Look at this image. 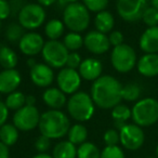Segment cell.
<instances>
[{
	"mask_svg": "<svg viewBox=\"0 0 158 158\" xmlns=\"http://www.w3.org/2000/svg\"><path fill=\"white\" fill-rule=\"evenodd\" d=\"M119 136L121 145L128 151H138L145 141L144 131L135 123H126L119 130Z\"/></svg>",
	"mask_w": 158,
	"mask_h": 158,
	"instance_id": "10",
	"label": "cell"
},
{
	"mask_svg": "<svg viewBox=\"0 0 158 158\" xmlns=\"http://www.w3.org/2000/svg\"><path fill=\"white\" fill-rule=\"evenodd\" d=\"M131 110L125 104H118L112 108V118L114 119L115 126L119 130L126 125V121L131 118Z\"/></svg>",
	"mask_w": 158,
	"mask_h": 158,
	"instance_id": "24",
	"label": "cell"
},
{
	"mask_svg": "<svg viewBox=\"0 0 158 158\" xmlns=\"http://www.w3.org/2000/svg\"><path fill=\"white\" fill-rule=\"evenodd\" d=\"M81 62H82V60L78 53L70 52L69 54H68L67 61H66V67L73 68V69H77V68H79Z\"/></svg>",
	"mask_w": 158,
	"mask_h": 158,
	"instance_id": "38",
	"label": "cell"
},
{
	"mask_svg": "<svg viewBox=\"0 0 158 158\" xmlns=\"http://www.w3.org/2000/svg\"><path fill=\"white\" fill-rule=\"evenodd\" d=\"M123 39L125 38H123V33L119 31H113L108 35V40L110 42V46H114V47L120 46V44H123Z\"/></svg>",
	"mask_w": 158,
	"mask_h": 158,
	"instance_id": "39",
	"label": "cell"
},
{
	"mask_svg": "<svg viewBox=\"0 0 158 158\" xmlns=\"http://www.w3.org/2000/svg\"><path fill=\"white\" fill-rule=\"evenodd\" d=\"M11 14V7L8 0H0V21L9 18Z\"/></svg>",
	"mask_w": 158,
	"mask_h": 158,
	"instance_id": "40",
	"label": "cell"
},
{
	"mask_svg": "<svg viewBox=\"0 0 158 158\" xmlns=\"http://www.w3.org/2000/svg\"><path fill=\"white\" fill-rule=\"evenodd\" d=\"M123 85L115 77L102 75L91 87V98L97 106L103 110H112L120 104Z\"/></svg>",
	"mask_w": 158,
	"mask_h": 158,
	"instance_id": "1",
	"label": "cell"
},
{
	"mask_svg": "<svg viewBox=\"0 0 158 158\" xmlns=\"http://www.w3.org/2000/svg\"><path fill=\"white\" fill-rule=\"evenodd\" d=\"M142 21L147 27L158 26V10L154 7H147L142 15Z\"/></svg>",
	"mask_w": 158,
	"mask_h": 158,
	"instance_id": "33",
	"label": "cell"
},
{
	"mask_svg": "<svg viewBox=\"0 0 158 158\" xmlns=\"http://www.w3.org/2000/svg\"><path fill=\"white\" fill-rule=\"evenodd\" d=\"M101 151L95 144L85 142L77 148V158H100Z\"/></svg>",
	"mask_w": 158,
	"mask_h": 158,
	"instance_id": "28",
	"label": "cell"
},
{
	"mask_svg": "<svg viewBox=\"0 0 158 158\" xmlns=\"http://www.w3.org/2000/svg\"><path fill=\"white\" fill-rule=\"evenodd\" d=\"M51 145V139L47 138L44 135H40L38 136V139L35 142V147L39 153H46L49 148H50Z\"/></svg>",
	"mask_w": 158,
	"mask_h": 158,
	"instance_id": "37",
	"label": "cell"
},
{
	"mask_svg": "<svg viewBox=\"0 0 158 158\" xmlns=\"http://www.w3.org/2000/svg\"><path fill=\"white\" fill-rule=\"evenodd\" d=\"M25 5L22 3V0H11L10 1V7H11V14H15L21 11L23 7Z\"/></svg>",
	"mask_w": 158,
	"mask_h": 158,
	"instance_id": "42",
	"label": "cell"
},
{
	"mask_svg": "<svg viewBox=\"0 0 158 158\" xmlns=\"http://www.w3.org/2000/svg\"><path fill=\"white\" fill-rule=\"evenodd\" d=\"M53 158H76L77 147L69 141H62L57 143L52 151Z\"/></svg>",
	"mask_w": 158,
	"mask_h": 158,
	"instance_id": "22",
	"label": "cell"
},
{
	"mask_svg": "<svg viewBox=\"0 0 158 158\" xmlns=\"http://www.w3.org/2000/svg\"><path fill=\"white\" fill-rule=\"evenodd\" d=\"M23 36H24V28L19 23H11L6 29V38L11 44L20 42Z\"/></svg>",
	"mask_w": 158,
	"mask_h": 158,
	"instance_id": "32",
	"label": "cell"
},
{
	"mask_svg": "<svg viewBox=\"0 0 158 158\" xmlns=\"http://www.w3.org/2000/svg\"><path fill=\"white\" fill-rule=\"evenodd\" d=\"M152 7H154L156 10H158V0H151Z\"/></svg>",
	"mask_w": 158,
	"mask_h": 158,
	"instance_id": "49",
	"label": "cell"
},
{
	"mask_svg": "<svg viewBox=\"0 0 158 158\" xmlns=\"http://www.w3.org/2000/svg\"><path fill=\"white\" fill-rule=\"evenodd\" d=\"M94 105L90 94L84 91H77L68 99L67 110L73 119L79 123H84L92 118L94 114Z\"/></svg>",
	"mask_w": 158,
	"mask_h": 158,
	"instance_id": "3",
	"label": "cell"
},
{
	"mask_svg": "<svg viewBox=\"0 0 158 158\" xmlns=\"http://www.w3.org/2000/svg\"><path fill=\"white\" fill-rule=\"evenodd\" d=\"M22 81V77L19 70L15 68L3 69L0 73V93L10 94L16 91Z\"/></svg>",
	"mask_w": 158,
	"mask_h": 158,
	"instance_id": "16",
	"label": "cell"
},
{
	"mask_svg": "<svg viewBox=\"0 0 158 158\" xmlns=\"http://www.w3.org/2000/svg\"><path fill=\"white\" fill-rule=\"evenodd\" d=\"M42 59L51 68H63L66 66L68 50L63 42L59 40H49L44 44L41 51Z\"/></svg>",
	"mask_w": 158,
	"mask_h": 158,
	"instance_id": "8",
	"label": "cell"
},
{
	"mask_svg": "<svg viewBox=\"0 0 158 158\" xmlns=\"http://www.w3.org/2000/svg\"><path fill=\"white\" fill-rule=\"evenodd\" d=\"M110 0H82L85 7L91 12H101L105 10Z\"/></svg>",
	"mask_w": 158,
	"mask_h": 158,
	"instance_id": "34",
	"label": "cell"
},
{
	"mask_svg": "<svg viewBox=\"0 0 158 158\" xmlns=\"http://www.w3.org/2000/svg\"><path fill=\"white\" fill-rule=\"evenodd\" d=\"M19 24L25 29L39 28L46 21V11L39 3H27L18 14Z\"/></svg>",
	"mask_w": 158,
	"mask_h": 158,
	"instance_id": "7",
	"label": "cell"
},
{
	"mask_svg": "<svg viewBox=\"0 0 158 158\" xmlns=\"http://www.w3.org/2000/svg\"><path fill=\"white\" fill-rule=\"evenodd\" d=\"M9 147L0 142V158H9Z\"/></svg>",
	"mask_w": 158,
	"mask_h": 158,
	"instance_id": "43",
	"label": "cell"
},
{
	"mask_svg": "<svg viewBox=\"0 0 158 158\" xmlns=\"http://www.w3.org/2000/svg\"><path fill=\"white\" fill-rule=\"evenodd\" d=\"M38 128L42 135L51 140H56L68 133L70 123L65 113L60 110H50L41 114Z\"/></svg>",
	"mask_w": 158,
	"mask_h": 158,
	"instance_id": "2",
	"label": "cell"
},
{
	"mask_svg": "<svg viewBox=\"0 0 158 158\" xmlns=\"http://www.w3.org/2000/svg\"><path fill=\"white\" fill-rule=\"evenodd\" d=\"M18 55L9 47H0V65L5 69H12L18 65Z\"/></svg>",
	"mask_w": 158,
	"mask_h": 158,
	"instance_id": "27",
	"label": "cell"
},
{
	"mask_svg": "<svg viewBox=\"0 0 158 158\" xmlns=\"http://www.w3.org/2000/svg\"><path fill=\"white\" fill-rule=\"evenodd\" d=\"M141 92H142V89L135 82H130L127 84L126 86H123L121 89V98L123 100L129 102H135L139 101L141 97Z\"/></svg>",
	"mask_w": 158,
	"mask_h": 158,
	"instance_id": "29",
	"label": "cell"
},
{
	"mask_svg": "<svg viewBox=\"0 0 158 158\" xmlns=\"http://www.w3.org/2000/svg\"><path fill=\"white\" fill-rule=\"evenodd\" d=\"M19 140V129L13 123H5L0 128V142L8 147L14 145Z\"/></svg>",
	"mask_w": 158,
	"mask_h": 158,
	"instance_id": "23",
	"label": "cell"
},
{
	"mask_svg": "<svg viewBox=\"0 0 158 158\" xmlns=\"http://www.w3.org/2000/svg\"><path fill=\"white\" fill-rule=\"evenodd\" d=\"M65 25L62 21L57 19L50 20L44 26V34L49 38V40H59L63 36Z\"/></svg>",
	"mask_w": 158,
	"mask_h": 158,
	"instance_id": "26",
	"label": "cell"
},
{
	"mask_svg": "<svg viewBox=\"0 0 158 158\" xmlns=\"http://www.w3.org/2000/svg\"><path fill=\"white\" fill-rule=\"evenodd\" d=\"M67 135L68 141L74 145H81L82 143L87 142L86 140L88 138V130L81 123H76L69 128Z\"/></svg>",
	"mask_w": 158,
	"mask_h": 158,
	"instance_id": "25",
	"label": "cell"
},
{
	"mask_svg": "<svg viewBox=\"0 0 158 158\" xmlns=\"http://www.w3.org/2000/svg\"><path fill=\"white\" fill-rule=\"evenodd\" d=\"M110 62L115 70L121 74L131 72L138 63L136 53L134 49L129 44H123L114 47L110 54Z\"/></svg>",
	"mask_w": 158,
	"mask_h": 158,
	"instance_id": "6",
	"label": "cell"
},
{
	"mask_svg": "<svg viewBox=\"0 0 158 158\" xmlns=\"http://www.w3.org/2000/svg\"><path fill=\"white\" fill-rule=\"evenodd\" d=\"M36 99L34 95H26V99H25V105H31L35 106Z\"/></svg>",
	"mask_w": 158,
	"mask_h": 158,
	"instance_id": "45",
	"label": "cell"
},
{
	"mask_svg": "<svg viewBox=\"0 0 158 158\" xmlns=\"http://www.w3.org/2000/svg\"><path fill=\"white\" fill-rule=\"evenodd\" d=\"M44 44L46 42L44 40V37L40 34L35 33V31H29V33L24 34L22 39L20 40L19 48L23 54L34 56L41 52Z\"/></svg>",
	"mask_w": 158,
	"mask_h": 158,
	"instance_id": "14",
	"label": "cell"
},
{
	"mask_svg": "<svg viewBox=\"0 0 158 158\" xmlns=\"http://www.w3.org/2000/svg\"><path fill=\"white\" fill-rule=\"evenodd\" d=\"M40 113L36 106L25 105L13 115V125L19 131H31L38 127L40 120Z\"/></svg>",
	"mask_w": 158,
	"mask_h": 158,
	"instance_id": "11",
	"label": "cell"
},
{
	"mask_svg": "<svg viewBox=\"0 0 158 158\" xmlns=\"http://www.w3.org/2000/svg\"><path fill=\"white\" fill-rule=\"evenodd\" d=\"M115 24L114 15L110 11L103 10L101 12H98L94 18V25L98 31L103 34H108L113 31Z\"/></svg>",
	"mask_w": 158,
	"mask_h": 158,
	"instance_id": "21",
	"label": "cell"
},
{
	"mask_svg": "<svg viewBox=\"0 0 158 158\" xmlns=\"http://www.w3.org/2000/svg\"><path fill=\"white\" fill-rule=\"evenodd\" d=\"M147 158H156V157H147Z\"/></svg>",
	"mask_w": 158,
	"mask_h": 158,
	"instance_id": "53",
	"label": "cell"
},
{
	"mask_svg": "<svg viewBox=\"0 0 158 158\" xmlns=\"http://www.w3.org/2000/svg\"><path fill=\"white\" fill-rule=\"evenodd\" d=\"M100 158H126L123 151L118 146H106L103 151L101 152V157Z\"/></svg>",
	"mask_w": 158,
	"mask_h": 158,
	"instance_id": "35",
	"label": "cell"
},
{
	"mask_svg": "<svg viewBox=\"0 0 158 158\" xmlns=\"http://www.w3.org/2000/svg\"><path fill=\"white\" fill-rule=\"evenodd\" d=\"M25 94L21 91H14V92L8 94L7 99H6L5 104L7 105V107L11 110H19L20 108H22L23 106H25Z\"/></svg>",
	"mask_w": 158,
	"mask_h": 158,
	"instance_id": "30",
	"label": "cell"
},
{
	"mask_svg": "<svg viewBox=\"0 0 158 158\" xmlns=\"http://www.w3.org/2000/svg\"><path fill=\"white\" fill-rule=\"evenodd\" d=\"M156 158H158V144L156 146Z\"/></svg>",
	"mask_w": 158,
	"mask_h": 158,
	"instance_id": "51",
	"label": "cell"
},
{
	"mask_svg": "<svg viewBox=\"0 0 158 158\" xmlns=\"http://www.w3.org/2000/svg\"><path fill=\"white\" fill-rule=\"evenodd\" d=\"M27 64H28L29 68H31V67H33V66H35L37 63H36V61H35V60H34V59H31H31H28V61H27Z\"/></svg>",
	"mask_w": 158,
	"mask_h": 158,
	"instance_id": "48",
	"label": "cell"
},
{
	"mask_svg": "<svg viewBox=\"0 0 158 158\" xmlns=\"http://www.w3.org/2000/svg\"><path fill=\"white\" fill-rule=\"evenodd\" d=\"M131 118L135 125L149 127L158 121V101L154 98H144L133 105Z\"/></svg>",
	"mask_w": 158,
	"mask_h": 158,
	"instance_id": "5",
	"label": "cell"
},
{
	"mask_svg": "<svg viewBox=\"0 0 158 158\" xmlns=\"http://www.w3.org/2000/svg\"><path fill=\"white\" fill-rule=\"evenodd\" d=\"M8 117H9V108L3 102L0 101V128L7 123Z\"/></svg>",
	"mask_w": 158,
	"mask_h": 158,
	"instance_id": "41",
	"label": "cell"
},
{
	"mask_svg": "<svg viewBox=\"0 0 158 158\" xmlns=\"http://www.w3.org/2000/svg\"><path fill=\"white\" fill-rule=\"evenodd\" d=\"M139 46L144 53H158V26L147 27L141 35Z\"/></svg>",
	"mask_w": 158,
	"mask_h": 158,
	"instance_id": "19",
	"label": "cell"
},
{
	"mask_svg": "<svg viewBox=\"0 0 158 158\" xmlns=\"http://www.w3.org/2000/svg\"><path fill=\"white\" fill-rule=\"evenodd\" d=\"M42 100L51 110H61L66 103V94L59 88H48L42 94Z\"/></svg>",
	"mask_w": 158,
	"mask_h": 158,
	"instance_id": "20",
	"label": "cell"
},
{
	"mask_svg": "<svg viewBox=\"0 0 158 158\" xmlns=\"http://www.w3.org/2000/svg\"><path fill=\"white\" fill-rule=\"evenodd\" d=\"M66 2L69 5V3H75V2H78V0H65Z\"/></svg>",
	"mask_w": 158,
	"mask_h": 158,
	"instance_id": "50",
	"label": "cell"
},
{
	"mask_svg": "<svg viewBox=\"0 0 158 158\" xmlns=\"http://www.w3.org/2000/svg\"><path fill=\"white\" fill-rule=\"evenodd\" d=\"M33 158H53V157L47 153H39V154H37V155L34 156Z\"/></svg>",
	"mask_w": 158,
	"mask_h": 158,
	"instance_id": "47",
	"label": "cell"
},
{
	"mask_svg": "<svg viewBox=\"0 0 158 158\" xmlns=\"http://www.w3.org/2000/svg\"><path fill=\"white\" fill-rule=\"evenodd\" d=\"M0 29H1V21H0Z\"/></svg>",
	"mask_w": 158,
	"mask_h": 158,
	"instance_id": "52",
	"label": "cell"
},
{
	"mask_svg": "<svg viewBox=\"0 0 158 158\" xmlns=\"http://www.w3.org/2000/svg\"><path fill=\"white\" fill-rule=\"evenodd\" d=\"M103 140L105 142L106 146H114L117 145L120 142V136H119V132L115 129H108L105 131L103 135Z\"/></svg>",
	"mask_w": 158,
	"mask_h": 158,
	"instance_id": "36",
	"label": "cell"
},
{
	"mask_svg": "<svg viewBox=\"0 0 158 158\" xmlns=\"http://www.w3.org/2000/svg\"><path fill=\"white\" fill-rule=\"evenodd\" d=\"M136 67L138 72L144 77L158 76V53H145L138 60Z\"/></svg>",
	"mask_w": 158,
	"mask_h": 158,
	"instance_id": "18",
	"label": "cell"
},
{
	"mask_svg": "<svg viewBox=\"0 0 158 158\" xmlns=\"http://www.w3.org/2000/svg\"><path fill=\"white\" fill-rule=\"evenodd\" d=\"M148 7V0H117L116 9L118 15L126 22H138Z\"/></svg>",
	"mask_w": 158,
	"mask_h": 158,
	"instance_id": "9",
	"label": "cell"
},
{
	"mask_svg": "<svg viewBox=\"0 0 158 158\" xmlns=\"http://www.w3.org/2000/svg\"><path fill=\"white\" fill-rule=\"evenodd\" d=\"M55 3H56V7L59 8V9H63V11L65 10V8L68 6V3L66 2L65 0H57Z\"/></svg>",
	"mask_w": 158,
	"mask_h": 158,
	"instance_id": "46",
	"label": "cell"
},
{
	"mask_svg": "<svg viewBox=\"0 0 158 158\" xmlns=\"http://www.w3.org/2000/svg\"><path fill=\"white\" fill-rule=\"evenodd\" d=\"M90 11L84 3H69L63 11V23L70 31L82 33L90 24Z\"/></svg>",
	"mask_w": 158,
	"mask_h": 158,
	"instance_id": "4",
	"label": "cell"
},
{
	"mask_svg": "<svg viewBox=\"0 0 158 158\" xmlns=\"http://www.w3.org/2000/svg\"><path fill=\"white\" fill-rule=\"evenodd\" d=\"M31 80L39 88H48L54 80V73L52 68L46 63H37L29 70Z\"/></svg>",
	"mask_w": 158,
	"mask_h": 158,
	"instance_id": "15",
	"label": "cell"
},
{
	"mask_svg": "<svg viewBox=\"0 0 158 158\" xmlns=\"http://www.w3.org/2000/svg\"><path fill=\"white\" fill-rule=\"evenodd\" d=\"M63 44L68 51H73L74 52V51L78 50V49H80L84 46V38L79 33L70 31V33L65 35Z\"/></svg>",
	"mask_w": 158,
	"mask_h": 158,
	"instance_id": "31",
	"label": "cell"
},
{
	"mask_svg": "<svg viewBox=\"0 0 158 158\" xmlns=\"http://www.w3.org/2000/svg\"><path fill=\"white\" fill-rule=\"evenodd\" d=\"M56 82L59 89L65 94H74L78 91L81 85V76L79 75L77 69L63 67L56 76Z\"/></svg>",
	"mask_w": 158,
	"mask_h": 158,
	"instance_id": "12",
	"label": "cell"
},
{
	"mask_svg": "<svg viewBox=\"0 0 158 158\" xmlns=\"http://www.w3.org/2000/svg\"><path fill=\"white\" fill-rule=\"evenodd\" d=\"M38 3L42 7H50V6L54 5L57 0H37Z\"/></svg>",
	"mask_w": 158,
	"mask_h": 158,
	"instance_id": "44",
	"label": "cell"
},
{
	"mask_svg": "<svg viewBox=\"0 0 158 158\" xmlns=\"http://www.w3.org/2000/svg\"><path fill=\"white\" fill-rule=\"evenodd\" d=\"M84 46L89 52L93 54H103L110 48V42L106 34L100 33L98 31H92L84 38Z\"/></svg>",
	"mask_w": 158,
	"mask_h": 158,
	"instance_id": "13",
	"label": "cell"
},
{
	"mask_svg": "<svg viewBox=\"0 0 158 158\" xmlns=\"http://www.w3.org/2000/svg\"><path fill=\"white\" fill-rule=\"evenodd\" d=\"M102 72H103V64L101 63V61L93 57L84 60L78 68V73L81 78L88 81H95L102 76Z\"/></svg>",
	"mask_w": 158,
	"mask_h": 158,
	"instance_id": "17",
	"label": "cell"
}]
</instances>
